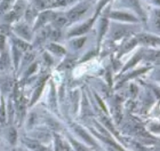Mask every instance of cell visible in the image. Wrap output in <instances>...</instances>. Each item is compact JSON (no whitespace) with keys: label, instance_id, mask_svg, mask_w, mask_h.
Listing matches in <instances>:
<instances>
[{"label":"cell","instance_id":"cell-1","mask_svg":"<svg viewBox=\"0 0 160 151\" xmlns=\"http://www.w3.org/2000/svg\"><path fill=\"white\" fill-rule=\"evenodd\" d=\"M88 9V5L86 4V3H83V4H81L79 5L75 9L70 11L68 15V18H69V21H75L78 20L80 17H82V15H84L86 13V11Z\"/></svg>","mask_w":160,"mask_h":151},{"label":"cell","instance_id":"cell-2","mask_svg":"<svg viewBox=\"0 0 160 151\" xmlns=\"http://www.w3.org/2000/svg\"><path fill=\"white\" fill-rule=\"evenodd\" d=\"M111 17L115 19L118 20H122V21H135V18L133 17L130 15L125 13H122V12H113L111 13Z\"/></svg>","mask_w":160,"mask_h":151},{"label":"cell","instance_id":"cell-3","mask_svg":"<svg viewBox=\"0 0 160 151\" xmlns=\"http://www.w3.org/2000/svg\"><path fill=\"white\" fill-rule=\"evenodd\" d=\"M57 0H36V6L38 9H46L48 7L56 5Z\"/></svg>","mask_w":160,"mask_h":151},{"label":"cell","instance_id":"cell-4","mask_svg":"<svg viewBox=\"0 0 160 151\" xmlns=\"http://www.w3.org/2000/svg\"><path fill=\"white\" fill-rule=\"evenodd\" d=\"M56 17V14L52 13V12H45L43 13L39 18L38 21V26H40L41 24H44L46 21H48L50 20H53L54 17Z\"/></svg>","mask_w":160,"mask_h":151},{"label":"cell","instance_id":"cell-5","mask_svg":"<svg viewBox=\"0 0 160 151\" xmlns=\"http://www.w3.org/2000/svg\"><path fill=\"white\" fill-rule=\"evenodd\" d=\"M138 40H140L141 42L146 44H154L158 43V40L155 37L150 36V35H147V34H141L137 37Z\"/></svg>","mask_w":160,"mask_h":151},{"label":"cell","instance_id":"cell-6","mask_svg":"<svg viewBox=\"0 0 160 151\" xmlns=\"http://www.w3.org/2000/svg\"><path fill=\"white\" fill-rule=\"evenodd\" d=\"M92 24V21H88V22L85 23L84 25L79 26L78 28H76L75 30H74L71 33L72 35H76V34H82V33H85L90 28V26Z\"/></svg>","mask_w":160,"mask_h":151},{"label":"cell","instance_id":"cell-7","mask_svg":"<svg viewBox=\"0 0 160 151\" xmlns=\"http://www.w3.org/2000/svg\"><path fill=\"white\" fill-rule=\"evenodd\" d=\"M17 32L19 33L21 36H22L25 39H30V31L29 28L25 25H21L17 27Z\"/></svg>","mask_w":160,"mask_h":151},{"label":"cell","instance_id":"cell-8","mask_svg":"<svg viewBox=\"0 0 160 151\" xmlns=\"http://www.w3.org/2000/svg\"><path fill=\"white\" fill-rule=\"evenodd\" d=\"M27 146L31 149H33V151H46V149L43 147L42 145H40L36 142L30 141V140L27 142Z\"/></svg>","mask_w":160,"mask_h":151},{"label":"cell","instance_id":"cell-9","mask_svg":"<svg viewBox=\"0 0 160 151\" xmlns=\"http://www.w3.org/2000/svg\"><path fill=\"white\" fill-rule=\"evenodd\" d=\"M52 21L53 22H54V25L56 26H58V27H62V26H65L67 22H68L65 17H58L57 15H56V17H54V19Z\"/></svg>","mask_w":160,"mask_h":151},{"label":"cell","instance_id":"cell-10","mask_svg":"<svg viewBox=\"0 0 160 151\" xmlns=\"http://www.w3.org/2000/svg\"><path fill=\"white\" fill-rule=\"evenodd\" d=\"M49 49L52 51V52L58 54V55H62L65 53V50L63 49L61 46L55 45V44H51L49 45Z\"/></svg>","mask_w":160,"mask_h":151},{"label":"cell","instance_id":"cell-11","mask_svg":"<svg viewBox=\"0 0 160 151\" xmlns=\"http://www.w3.org/2000/svg\"><path fill=\"white\" fill-rule=\"evenodd\" d=\"M17 131L15 130L14 128H10L8 131V139L11 144H14L16 141H17Z\"/></svg>","mask_w":160,"mask_h":151},{"label":"cell","instance_id":"cell-12","mask_svg":"<svg viewBox=\"0 0 160 151\" xmlns=\"http://www.w3.org/2000/svg\"><path fill=\"white\" fill-rule=\"evenodd\" d=\"M17 45L18 47V49L22 50V51H26L31 48L28 44H27L26 42H23L22 40H17Z\"/></svg>","mask_w":160,"mask_h":151},{"label":"cell","instance_id":"cell-13","mask_svg":"<svg viewBox=\"0 0 160 151\" xmlns=\"http://www.w3.org/2000/svg\"><path fill=\"white\" fill-rule=\"evenodd\" d=\"M8 66H9V56H7L6 54H3L0 61V68L3 69L7 68Z\"/></svg>","mask_w":160,"mask_h":151},{"label":"cell","instance_id":"cell-14","mask_svg":"<svg viewBox=\"0 0 160 151\" xmlns=\"http://www.w3.org/2000/svg\"><path fill=\"white\" fill-rule=\"evenodd\" d=\"M126 33H127V28H125V27H119L118 29L115 30L113 36L115 38H120V37L123 36Z\"/></svg>","mask_w":160,"mask_h":151},{"label":"cell","instance_id":"cell-15","mask_svg":"<svg viewBox=\"0 0 160 151\" xmlns=\"http://www.w3.org/2000/svg\"><path fill=\"white\" fill-rule=\"evenodd\" d=\"M76 130H77V132H78L79 134L81 135L82 137H83V138H84V139H85L86 141L88 142V143H91V144H94V143H93V141H92L91 138H90V137H89L88 135L87 134V133H86L85 131H83V130H82V129H80V128H77Z\"/></svg>","mask_w":160,"mask_h":151},{"label":"cell","instance_id":"cell-16","mask_svg":"<svg viewBox=\"0 0 160 151\" xmlns=\"http://www.w3.org/2000/svg\"><path fill=\"white\" fill-rule=\"evenodd\" d=\"M72 143H73V144L75 146L76 151H88V149L86 148L85 146H83V145L81 144H79L77 142L72 141Z\"/></svg>","mask_w":160,"mask_h":151},{"label":"cell","instance_id":"cell-17","mask_svg":"<svg viewBox=\"0 0 160 151\" xmlns=\"http://www.w3.org/2000/svg\"><path fill=\"white\" fill-rule=\"evenodd\" d=\"M3 87L5 91H10L13 87V82L11 80H5L3 82Z\"/></svg>","mask_w":160,"mask_h":151},{"label":"cell","instance_id":"cell-18","mask_svg":"<svg viewBox=\"0 0 160 151\" xmlns=\"http://www.w3.org/2000/svg\"><path fill=\"white\" fill-rule=\"evenodd\" d=\"M50 33H51V32H50L49 28H48V27H45V28L41 31V33H39V36L41 38V40H44V39L47 38V37L50 35Z\"/></svg>","mask_w":160,"mask_h":151},{"label":"cell","instance_id":"cell-19","mask_svg":"<svg viewBox=\"0 0 160 151\" xmlns=\"http://www.w3.org/2000/svg\"><path fill=\"white\" fill-rule=\"evenodd\" d=\"M103 121H104V124L105 125V126L106 127H108V129H110L111 131H113L114 132V127H113V125H112V124H111V122L108 120L107 118H104L103 119Z\"/></svg>","mask_w":160,"mask_h":151},{"label":"cell","instance_id":"cell-20","mask_svg":"<svg viewBox=\"0 0 160 151\" xmlns=\"http://www.w3.org/2000/svg\"><path fill=\"white\" fill-rule=\"evenodd\" d=\"M52 40H57L58 39L59 37H60V33H59L58 30H54V31H52V32H51L50 33V35H49Z\"/></svg>","mask_w":160,"mask_h":151},{"label":"cell","instance_id":"cell-21","mask_svg":"<svg viewBox=\"0 0 160 151\" xmlns=\"http://www.w3.org/2000/svg\"><path fill=\"white\" fill-rule=\"evenodd\" d=\"M84 41H85V39H81V40H78L77 41H75V48H80V47H82V46L83 45V44H84Z\"/></svg>","mask_w":160,"mask_h":151},{"label":"cell","instance_id":"cell-22","mask_svg":"<svg viewBox=\"0 0 160 151\" xmlns=\"http://www.w3.org/2000/svg\"><path fill=\"white\" fill-rule=\"evenodd\" d=\"M41 91H42V86H40V87H39V88L37 89V91H36L35 94H34V97H33V102L34 101V100H36V99L39 97V96L40 95V92H41Z\"/></svg>","mask_w":160,"mask_h":151},{"label":"cell","instance_id":"cell-23","mask_svg":"<svg viewBox=\"0 0 160 151\" xmlns=\"http://www.w3.org/2000/svg\"><path fill=\"white\" fill-rule=\"evenodd\" d=\"M0 48L3 50L4 48V37L3 35H0Z\"/></svg>","mask_w":160,"mask_h":151},{"label":"cell","instance_id":"cell-24","mask_svg":"<svg viewBox=\"0 0 160 151\" xmlns=\"http://www.w3.org/2000/svg\"><path fill=\"white\" fill-rule=\"evenodd\" d=\"M136 44V42H135V40H132V41H129V43L127 45H126V49L128 50V49H131L133 46L134 45Z\"/></svg>","mask_w":160,"mask_h":151},{"label":"cell","instance_id":"cell-25","mask_svg":"<svg viewBox=\"0 0 160 151\" xmlns=\"http://www.w3.org/2000/svg\"><path fill=\"white\" fill-rule=\"evenodd\" d=\"M128 1H129L133 5H135V6H137L138 5V0H128Z\"/></svg>","mask_w":160,"mask_h":151}]
</instances>
